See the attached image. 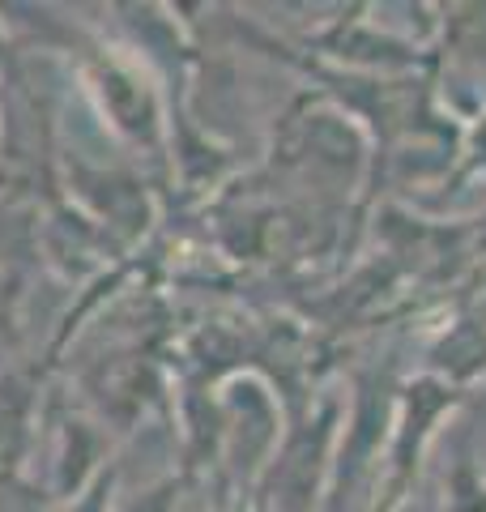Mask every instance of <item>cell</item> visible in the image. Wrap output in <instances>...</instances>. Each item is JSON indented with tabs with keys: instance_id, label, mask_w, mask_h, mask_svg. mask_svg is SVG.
Instances as JSON below:
<instances>
[]
</instances>
